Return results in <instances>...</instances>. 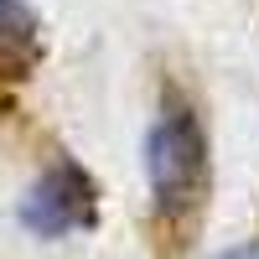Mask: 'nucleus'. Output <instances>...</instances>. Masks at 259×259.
Returning a JSON list of instances; mask_svg holds the SVG:
<instances>
[{
    "label": "nucleus",
    "mask_w": 259,
    "mask_h": 259,
    "mask_svg": "<svg viewBox=\"0 0 259 259\" xmlns=\"http://www.w3.org/2000/svg\"><path fill=\"white\" fill-rule=\"evenodd\" d=\"M145 187H150V212L166 233L197 223L207 192V130L192 94H182L177 83H161L156 114L145 130Z\"/></svg>",
    "instance_id": "1"
},
{
    "label": "nucleus",
    "mask_w": 259,
    "mask_h": 259,
    "mask_svg": "<svg viewBox=\"0 0 259 259\" xmlns=\"http://www.w3.org/2000/svg\"><path fill=\"white\" fill-rule=\"evenodd\" d=\"M21 223L36 239H68V233H89L99 223V187L73 156H57L31 192L21 197Z\"/></svg>",
    "instance_id": "2"
},
{
    "label": "nucleus",
    "mask_w": 259,
    "mask_h": 259,
    "mask_svg": "<svg viewBox=\"0 0 259 259\" xmlns=\"http://www.w3.org/2000/svg\"><path fill=\"white\" fill-rule=\"evenodd\" d=\"M36 16L21 0H0V119L16 109V89L36 68Z\"/></svg>",
    "instance_id": "3"
},
{
    "label": "nucleus",
    "mask_w": 259,
    "mask_h": 259,
    "mask_svg": "<svg viewBox=\"0 0 259 259\" xmlns=\"http://www.w3.org/2000/svg\"><path fill=\"white\" fill-rule=\"evenodd\" d=\"M212 259H259V239H249L239 249H223V254H212Z\"/></svg>",
    "instance_id": "4"
}]
</instances>
